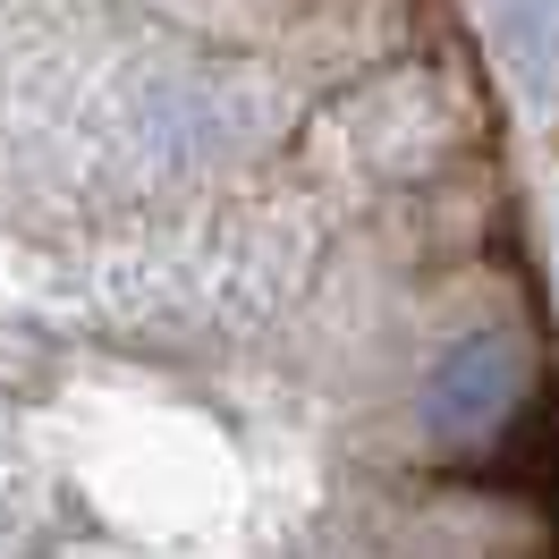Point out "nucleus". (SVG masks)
<instances>
[{"label": "nucleus", "mask_w": 559, "mask_h": 559, "mask_svg": "<svg viewBox=\"0 0 559 559\" xmlns=\"http://www.w3.org/2000/svg\"><path fill=\"white\" fill-rule=\"evenodd\" d=\"M509 390H518V348L509 340H466V348L432 373V432L441 441H475L509 416Z\"/></svg>", "instance_id": "1"}]
</instances>
